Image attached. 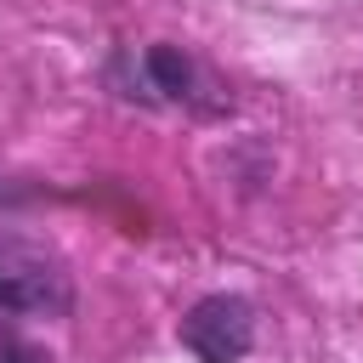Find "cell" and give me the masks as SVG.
Returning <instances> with one entry per match:
<instances>
[{
	"mask_svg": "<svg viewBox=\"0 0 363 363\" xmlns=\"http://www.w3.org/2000/svg\"><path fill=\"white\" fill-rule=\"evenodd\" d=\"M142 74H147V96H170V102H199V91H216V85H204L199 62L182 57L176 45H153V51L142 57ZM199 108H204V102H199Z\"/></svg>",
	"mask_w": 363,
	"mask_h": 363,
	"instance_id": "3957f363",
	"label": "cell"
},
{
	"mask_svg": "<svg viewBox=\"0 0 363 363\" xmlns=\"http://www.w3.org/2000/svg\"><path fill=\"white\" fill-rule=\"evenodd\" d=\"M68 306V272L51 250L6 238L0 244V312L11 318H57Z\"/></svg>",
	"mask_w": 363,
	"mask_h": 363,
	"instance_id": "6da1fadb",
	"label": "cell"
},
{
	"mask_svg": "<svg viewBox=\"0 0 363 363\" xmlns=\"http://www.w3.org/2000/svg\"><path fill=\"white\" fill-rule=\"evenodd\" d=\"M255 340V318L238 295H204L187 318H182V346L199 363H238Z\"/></svg>",
	"mask_w": 363,
	"mask_h": 363,
	"instance_id": "7a4b0ae2",
	"label": "cell"
},
{
	"mask_svg": "<svg viewBox=\"0 0 363 363\" xmlns=\"http://www.w3.org/2000/svg\"><path fill=\"white\" fill-rule=\"evenodd\" d=\"M0 363H45L28 340H17V335H0Z\"/></svg>",
	"mask_w": 363,
	"mask_h": 363,
	"instance_id": "277c9868",
	"label": "cell"
}]
</instances>
